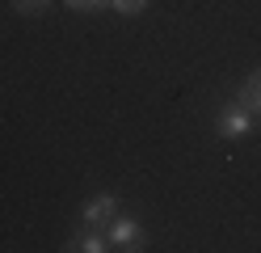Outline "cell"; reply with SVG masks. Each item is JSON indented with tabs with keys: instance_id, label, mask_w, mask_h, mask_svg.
<instances>
[{
	"instance_id": "8",
	"label": "cell",
	"mask_w": 261,
	"mask_h": 253,
	"mask_svg": "<svg viewBox=\"0 0 261 253\" xmlns=\"http://www.w3.org/2000/svg\"><path fill=\"white\" fill-rule=\"evenodd\" d=\"M68 9H76V13H89V9H101V5H110V0H63Z\"/></svg>"
},
{
	"instance_id": "4",
	"label": "cell",
	"mask_w": 261,
	"mask_h": 253,
	"mask_svg": "<svg viewBox=\"0 0 261 253\" xmlns=\"http://www.w3.org/2000/svg\"><path fill=\"white\" fill-rule=\"evenodd\" d=\"M236 101H240V106L249 110V114H261V67H257V72H249V80L240 84Z\"/></svg>"
},
{
	"instance_id": "6",
	"label": "cell",
	"mask_w": 261,
	"mask_h": 253,
	"mask_svg": "<svg viewBox=\"0 0 261 253\" xmlns=\"http://www.w3.org/2000/svg\"><path fill=\"white\" fill-rule=\"evenodd\" d=\"M46 5H51V0H13V9L21 17H38V13H46Z\"/></svg>"
},
{
	"instance_id": "3",
	"label": "cell",
	"mask_w": 261,
	"mask_h": 253,
	"mask_svg": "<svg viewBox=\"0 0 261 253\" xmlns=\"http://www.w3.org/2000/svg\"><path fill=\"white\" fill-rule=\"evenodd\" d=\"M114 211H118V198H114V194H97V198H89L85 207H80V215H85V224H89V228H97V224H106V219H114Z\"/></svg>"
},
{
	"instance_id": "1",
	"label": "cell",
	"mask_w": 261,
	"mask_h": 253,
	"mask_svg": "<svg viewBox=\"0 0 261 253\" xmlns=\"http://www.w3.org/2000/svg\"><path fill=\"white\" fill-rule=\"evenodd\" d=\"M215 127H219V135H223V140H244V135L253 131V114L244 110L240 101H232V106H223V110H219Z\"/></svg>"
},
{
	"instance_id": "5",
	"label": "cell",
	"mask_w": 261,
	"mask_h": 253,
	"mask_svg": "<svg viewBox=\"0 0 261 253\" xmlns=\"http://www.w3.org/2000/svg\"><path fill=\"white\" fill-rule=\"evenodd\" d=\"M63 249H72V253H106L110 249V236H101V232H80V236H72V241L68 245H63Z\"/></svg>"
},
{
	"instance_id": "2",
	"label": "cell",
	"mask_w": 261,
	"mask_h": 253,
	"mask_svg": "<svg viewBox=\"0 0 261 253\" xmlns=\"http://www.w3.org/2000/svg\"><path fill=\"white\" fill-rule=\"evenodd\" d=\"M110 249H143V228L139 219H114L110 224Z\"/></svg>"
},
{
	"instance_id": "7",
	"label": "cell",
	"mask_w": 261,
	"mask_h": 253,
	"mask_svg": "<svg viewBox=\"0 0 261 253\" xmlns=\"http://www.w3.org/2000/svg\"><path fill=\"white\" fill-rule=\"evenodd\" d=\"M143 5H148V0H110V9H114V13H122V17L143 13Z\"/></svg>"
}]
</instances>
